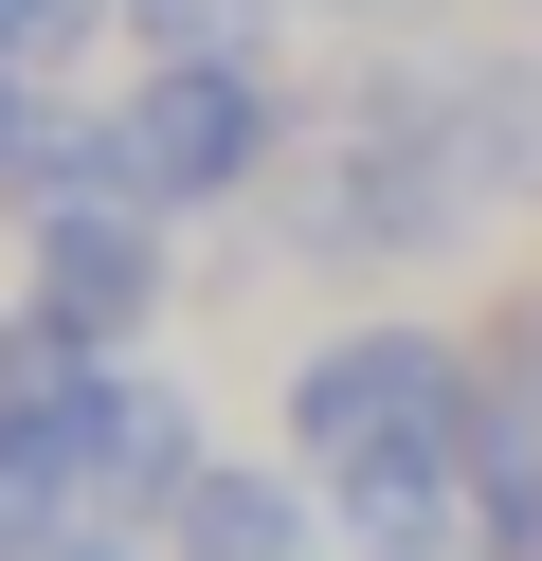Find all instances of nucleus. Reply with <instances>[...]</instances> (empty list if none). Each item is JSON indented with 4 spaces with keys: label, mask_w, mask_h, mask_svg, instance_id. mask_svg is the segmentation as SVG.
I'll list each match as a JSON object with an SVG mask.
<instances>
[{
    "label": "nucleus",
    "mask_w": 542,
    "mask_h": 561,
    "mask_svg": "<svg viewBox=\"0 0 542 561\" xmlns=\"http://www.w3.org/2000/svg\"><path fill=\"white\" fill-rule=\"evenodd\" d=\"M272 453H289V471H325L344 543H380V561H470V453H488V344H470V327H416V308H361V327L289 344Z\"/></svg>",
    "instance_id": "1"
},
{
    "label": "nucleus",
    "mask_w": 542,
    "mask_h": 561,
    "mask_svg": "<svg viewBox=\"0 0 542 561\" xmlns=\"http://www.w3.org/2000/svg\"><path fill=\"white\" fill-rule=\"evenodd\" d=\"M488 199H506V163H488V110H470V73H434V55H380V73H361L325 127H289L272 218H289V254H308V272H416V254H452Z\"/></svg>",
    "instance_id": "2"
},
{
    "label": "nucleus",
    "mask_w": 542,
    "mask_h": 561,
    "mask_svg": "<svg viewBox=\"0 0 542 561\" xmlns=\"http://www.w3.org/2000/svg\"><path fill=\"white\" fill-rule=\"evenodd\" d=\"M108 163H127L145 218H235V199H272V182H289V91H272V55H127Z\"/></svg>",
    "instance_id": "3"
},
{
    "label": "nucleus",
    "mask_w": 542,
    "mask_h": 561,
    "mask_svg": "<svg viewBox=\"0 0 542 561\" xmlns=\"http://www.w3.org/2000/svg\"><path fill=\"white\" fill-rule=\"evenodd\" d=\"M72 399H91V489H108V507H145V525H163L181 489L217 471V435H199V399H181V380L145 363V344H127V363H91V380H72Z\"/></svg>",
    "instance_id": "4"
},
{
    "label": "nucleus",
    "mask_w": 542,
    "mask_h": 561,
    "mask_svg": "<svg viewBox=\"0 0 542 561\" xmlns=\"http://www.w3.org/2000/svg\"><path fill=\"white\" fill-rule=\"evenodd\" d=\"M325 471H289V453H217L199 489L163 507V561H325Z\"/></svg>",
    "instance_id": "5"
},
{
    "label": "nucleus",
    "mask_w": 542,
    "mask_h": 561,
    "mask_svg": "<svg viewBox=\"0 0 542 561\" xmlns=\"http://www.w3.org/2000/svg\"><path fill=\"white\" fill-rule=\"evenodd\" d=\"M272 0H127V55H272Z\"/></svg>",
    "instance_id": "6"
},
{
    "label": "nucleus",
    "mask_w": 542,
    "mask_h": 561,
    "mask_svg": "<svg viewBox=\"0 0 542 561\" xmlns=\"http://www.w3.org/2000/svg\"><path fill=\"white\" fill-rule=\"evenodd\" d=\"M127 37V0H0V55L19 73H72V55H108Z\"/></svg>",
    "instance_id": "7"
},
{
    "label": "nucleus",
    "mask_w": 542,
    "mask_h": 561,
    "mask_svg": "<svg viewBox=\"0 0 542 561\" xmlns=\"http://www.w3.org/2000/svg\"><path fill=\"white\" fill-rule=\"evenodd\" d=\"M36 110H55V73H19V55H0V199H19V163H36Z\"/></svg>",
    "instance_id": "8"
},
{
    "label": "nucleus",
    "mask_w": 542,
    "mask_h": 561,
    "mask_svg": "<svg viewBox=\"0 0 542 561\" xmlns=\"http://www.w3.org/2000/svg\"><path fill=\"white\" fill-rule=\"evenodd\" d=\"M55 561H163V525H145V507H91V525H72Z\"/></svg>",
    "instance_id": "9"
},
{
    "label": "nucleus",
    "mask_w": 542,
    "mask_h": 561,
    "mask_svg": "<svg viewBox=\"0 0 542 561\" xmlns=\"http://www.w3.org/2000/svg\"><path fill=\"white\" fill-rule=\"evenodd\" d=\"M272 19H325V0H272Z\"/></svg>",
    "instance_id": "10"
},
{
    "label": "nucleus",
    "mask_w": 542,
    "mask_h": 561,
    "mask_svg": "<svg viewBox=\"0 0 542 561\" xmlns=\"http://www.w3.org/2000/svg\"><path fill=\"white\" fill-rule=\"evenodd\" d=\"M0 327H19V290H0Z\"/></svg>",
    "instance_id": "11"
},
{
    "label": "nucleus",
    "mask_w": 542,
    "mask_h": 561,
    "mask_svg": "<svg viewBox=\"0 0 542 561\" xmlns=\"http://www.w3.org/2000/svg\"><path fill=\"white\" fill-rule=\"evenodd\" d=\"M344 561H380V543H344Z\"/></svg>",
    "instance_id": "12"
},
{
    "label": "nucleus",
    "mask_w": 542,
    "mask_h": 561,
    "mask_svg": "<svg viewBox=\"0 0 542 561\" xmlns=\"http://www.w3.org/2000/svg\"><path fill=\"white\" fill-rule=\"evenodd\" d=\"M524 19H542V0H524Z\"/></svg>",
    "instance_id": "13"
}]
</instances>
